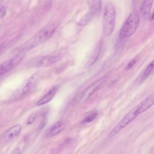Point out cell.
<instances>
[{"label":"cell","mask_w":154,"mask_h":154,"mask_svg":"<svg viewBox=\"0 0 154 154\" xmlns=\"http://www.w3.org/2000/svg\"><path fill=\"white\" fill-rule=\"evenodd\" d=\"M54 24L49 26L38 31L34 36L25 42L18 47L20 52L32 49L44 42L52 36L56 30Z\"/></svg>","instance_id":"1"},{"label":"cell","mask_w":154,"mask_h":154,"mask_svg":"<svg viewBox=\"0 0 154 154\" xmlns=\"http://www.w3.org/2000/svg\"><path fill=\"white\" fill-rule=\"evenodd\" d=\"M116 20V12L111 4L105 6L103 15V25L104 34L106 36L110 35L113 32Z\"/></svg>","instance_id":"2"},{"label":"cell","mask_w":154,"mask_h":154,"mask_svg":"<svg viewBox=\"0 0 154 154\" xmlns=\"http://www.w3.org/2000/svg\"><path fill=\"white\" fill-rule=\"evenodd\" d=\"M140 17L138 11H132L125 21L120 33L121 39L132 36L136 30L139 22Z\"/></svg>","instance_id":"3"},{"label":"cell","mask_w":154,"mask_h":154,"mask_svg":"<svg viewBox=\"0 0 154 154\" xmlns=\"http://www.w3.org/2000/svg\"><path fill=\"white\" fill-rule=\"evenodd\" d=\"M141 113L139 105H138L128 112L115 126L108 134V138H111L116 135Z\"/></svg>","instance_id":"4"},{"label":"cell","mask_w":154,"mask_h":154,"mask_svg":"<svg viewBox=\"0 0 154 154\" xmlns=\"http://www.w3.org/2000/svg\"><path fill=\"white\" fill-rule=\"evenodd\" d=\"M24 56L23 52L9 59L0 65V76L16 67Z\"/></svg>","instance_id":"5"},{"label":"cell","mask_w":154,"mask_h":154,"mask_svg":"<svg viewBox=\"0 0 154 154\" xmlns=\"http://www.w3.org/2000/svg\"><path fill=\"white\" fill-rule=\"evenodd\" d=\"M61 59V57L58 56H44L41 58L36 61V66L37 67H46L59 62Z\"/></svg>","instance_id":"6"},{"label":"cell","mask_w":154,"mask_h":154,"mask_svg":"<svg viewBox=\"0 0 154 154\" xmlns=\"http://www.w3.org/2000/svg\"><path fill=\"white\" fill-rule=\"evenodd\" d=\"M65 125L61 121H58L51 126L46 132L45 135L47 138L53 137L62 132Z\"/></svg>","instance_id":"7"},{"label":"cell","mask_w":154,"mask_h":154,"mask_svg":"<svg viewBox=\"0 0 154 154\" xmlns=\"http://www.w3.org/2000/svg\"><path fill=\"white\" fill-rule=\"evenodd\" d=\"M58 89V88L57 86L53 87L43 97L37 102L36 106H40L48 103L54 98Z\"/></svg>","instance_id":"8"},{"label":"cell","mask_w":154,"mask_h":154,"mask_svg":"<svg viewBox=\"0 0 154 154\" xmlns=\"http://www.w3.org/2000/svg\"><path fill=\"white\" fill-rule=\"evenodd\" d=\"M153 2V0H145L141 5L140 8L141 14L145 19L149 16Z\"/></svg>","instance_id":"9"},{"label":"cell","mask_w":154,"mask_h":154,"mask_svg":"<svg viewBox=\"0 0 154 154\" xmlns=\"http://www.w3.org/2000/svg\"><path fill=\"white\" fill-rule=\"evenodd\" d=\"M154 96L153 94L149 95L138 104L142 113L149 108L154 104Z\"/></svg>","instance_id":"10"},{"label":"cell","mask_w":154,"mask_h":154,"mask_svg":"<svg viewBox=\"0 0 154 154\" xmlns=\"http://www.w3.org/2000/svg\"><path fill=\"white\" fill-rule=\"evenodd\" d=\"M21 125L20 124H16L11 127L6 132L5 138L7 140H11L17 136L21 129Z\"/></svg>","instance_id":"11"},{"label":"cell","mask_w":154,"mask_h":154,"mask_svg":"<svg viewBox=\"0 0 154 154\" xmlns=\"http://www.w3.org/2000/svg\"><path fill=\"white\" fill-rule=\"evenodd\" d=\"M105 80V78L101 79L89 86L85 92V96L87 98L90 97L104 82Z\"/></svg>","instance_id":"12"},{"label":"cell","mask_w":154,"mask_h":154,"mask_svg":"<svg viewBox=\"0 0 154 154\" xmlns=\"http://www.w3.org/2000/svg\"><path fill=\"white\" fill-rule=\"evenodd\" d=\"M90 10L95 15H99L101 12V0H87Z\"/></svg>","instance_id":"13"},{"label":"cell","mask_w":154,"mask_h":154,"mask_svg":"<svg viewBox=\"0 0 154 154\" xmlns=\"http://www.w3.org/2000/svg\"><path fill=\"white\" fill-rule=\"evenodd\" d=\"M38 78V75L37 73H35L31 76L23 89V94H24L28 92L36 83Z\"/></svg>","instance_id":"14"},{"label":"cell","mask_w":154,"mask_h":154,"mask_svg":"<svg viewBox=\"0 0 154 154\" xmlns=\"http://www.w3.org/2000/svg\"><path fill=\"white\" fill-rule=\"evenodd\" d=\"M95 15L94 13L90 10L80 19L78 23L79 25L81 26H85L92 20Z\"/></svg>","instance_id":"15"},{"label":"cell","mask_w":154,"mask_h":154,"mask_svg":"<svg viewBox=\"0 0 154 154\" xmlns=\"http://www.w3.org/2000/svg\"><path fill=\"white\" fill-rule=\"evenodd\" d=\"M154 67V61H153L150 65L148 66L146 69L143 75V78H142L141 81L143 82L149 76L150 73L153 70Z\"/></svg>","instance_id":"16"},{"label":"cell","mask_w":154,"mask_h":154,"mask_svg":"<svg viewBox=\"0 0 154 154\" xmlns=\"http://www.w3.org/2000/svg\"><path fill=\"white\" fill-rule=\"evenodd\" d=\"M98 115V113L97 112L93 113L86 118L81 122V123L82 124H85L92 122L97 117Z\"/></svg>","instance_id":"17"},{"label":"cell","mask_w":154,"mask_h":154,"mask_svg":"<svg viewBox=\"0 0 154 154\" xmlns=\"http://www.w3.org/2000/svg\"><path fill=\"white\" fill-rule=\"evenodd\" d=\"M47 113H45L42 116V120L38 126V129L39 130L43 129L47 123Z\"/></svg>","instance_id":"18"},{"label":"cell","mask_w":154,"mask_h":154,"mask_svg":"<svg viewBox=\"0 0 154 154\" xmlns=\"http://www.w3.org/2000/svg\"><path fill=\"white\" fill-rule=\"evenodd\" d=\"M36 116V113L34 112L32 113L30 116L28 121V123L29 124L32 123L35 120Z\"/></svg>","instance_id":"19"},{"label":"cell","mask_w":154,"mask_h":154,"mask_svg":"<svg viewBox=\"0 0 154 154\" xmlns=\"http://www.w3.org/2000/svg\"><path fill=\"white\" fill-rule=\"evenodd\" d=\"M136 62V60L134 59L131 61L126 68V70H129L131 69L134 66Z\"/></svg>","instance_id":"20"},{"label":"cell","mask_w":154,"mask_h":154,"mask_svg":"<svg viewBox=\"0 0 154 154\" xmlns=\"http://www.w3.org/2000/svg\"><path fill=\"white\" fill-rule=\"evenodd\" d=\"M6 12V9L5 7H2L0 8V19L3 17Z\"/></svg>","instance_id":"21"},{"label":"cell","mask_w":154,"mask_h":154,"mask_svg":"<svg viewBox=\"0 0 154 154\" xmlns=\"http://www.w3.org/2000/svg\"><path fill=\"white\" fill-rule=\"evenodd\" d=\"M140 0H133V6L134 9L136 8L138 5L139 4Z\"/></svg>","instance_id":"22"},{"label":"cell","mask_w":154,"mask_h":154,"mask_svg":"<svg viewBox=\"0 0 154 154\" xmlns=\"http://www.w3.org/2000/svg\"><path fill=\"white\" fill-rule=\"evenodd\" d=\"M153 17H154V14L153 12L152 14L151 15L150 17V19L152 20L153 19Z\"/></svg>","instance_id":"23"}]
</instances>
